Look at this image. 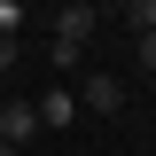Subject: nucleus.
Listing matches in <instances>:
<instances>
[{
  "label": "nucleus",
  "mask_w": 156,
  "mask_h": 156,
  "mask_svg": "<svg viewBox=\"0 0 156 156\" xmlns=\"http://www.w3.org/2000/svg\"><path fill=\"white\" fill-rule=\"evenodd\" d=\"M94 0H62L55 8V47H47V62H55V70H78V62H86V39H94Z\"/></svg>",
  "instance_id": "f257e3e1"
},
{
  "label": "nucleus",
  "mask_w": 156,
  "mask_h": 156,
  "mask_svg": "<svg viewBox=\"0 0 156 156\" xmlns=\"http://www.w3.org/2000/svg\"><path fill=\"white\" fill-rule=\"evenodd\" d=\"M78 109H94V117H117V109H125V86H117L109 70H86V78H78Z\"/></svg>",
  "instance_id": "f03ea898"
},
{
  "label": "nucleus",
  "mask_w": 156,
  "mask_h": 156,
  "mask_svg": "<svg viewBox=\"0 0 156 156\" xmlns=\"http://www.w3.org/2000/svg\"><path fill=\"white\" fill-rule=\"evenodd\" d=\"M0 140H16V148L39 140V109H31V101H0Z\"/></svg>",
  "instance_id": "7ed1b4c3"
},
{
  "label": "nucleus",
  "mask_w": 156,
  "mask_h": 156,
  "mask_svg": "<svg viewBox=\"0 0 156 156\" xmlns=\"http://www.w3.org/2000/svg\"><path fill=\"white\" fill-rule=\"evenodd\" d=\"M31 109H39V125H70V117H78V86H47Z\"/></svg>",
  "instance_id": "20e7f679"
},
{
  "label": "nucleus",
  "mask_w": 156,
  "mask_h": 156,
  "mask_svg": "<svg viewBox=\"0 0 156 156\" xmlns=\"http://www.w3.org/2000/svg\"><path fill=\"white\" fill-rule=\"evenodd\" d=\"M117 8H125V23H133V31H156V0H117Z\"/></svg>",
  "instance_id": "39448f33"
},
{
  "label": "nucleus",
  "mask_w": 156,
  "mask_h": 156,
  "mask_svg": "<svg viewBox=\"0 0 156 156\" xmlns=\"http://www.w3.org/2000/svg\"><path fill=\"white\" fill-rule=\"evenodd\" d=\"M23 16H31L23 0H0V31H23Z\"/></svg>",
  "instance_id": "423d86ee"
},
{
  "label": "nucleus",
  "mask_w": 156,
  "mask_h": 156,
  "mask_svg": "<svg viewBox=\"0 0 156 156\" xmlns=\"http://www.w3.org/2000/svg\"><path fill=\"white\" fill-rule=\"evenodd\" d=\"M133 55H140V70H156V31H133Z\"/></svg>",
  "instance_id": "0eeeda50"
},
{
  "label": "nucleus",
  "mask_w": 156,
  "mask_h": 156,
  "mask_svg": "<svg viewBox=\"0 0 156 156\" xmlns=\"http://www.w3.org/2000/svg\"><path fill=\"white\" fill-rule=\"evenodd\" d=\"M8 62H16V31H0V70H8Z\"/></svg>",
  "instance_id": "6e6552de"
},
{
  "label": "nucleus",
  "mask_w": 156,
  "mask_h": 156,
  "mask_svg": "<svg viewBox=\"0 0 156 156\" xmlns=\"http://www.w3.org/2000/svg\"><path fill=\"white\" fill-rule=\"evenodd\" d=\"M0 156H23V148H16V140H0Z\"/></svg>",
  "instance_id": "1a4fd4ad"
},
{
  "label": "nucleus",
  "mask_w": 156,
  "mask_h": 156,
  "mask_svg": "<svg viewBox=\"0 0 156 156\" xmlns=\"http://www.w3.org/2000/svg\"><path fill=\"white\" fill-rule=\"evenodd\" d=\"M148 94H156V70H148Z\"/></svg>",
  "instance_id": "9d476101"
}]
</instances>
